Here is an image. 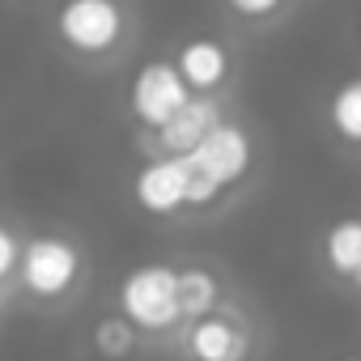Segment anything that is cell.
I'll return each mask as SVG.
<instances>
[{
	"instance_id": "cell-1",
	"label": "cell",
	"mask_w": 361,
	"mask_h": 361,
	"mask_svg": "<svg viewBox=\"0 0 361 361\" xmlns=\"http://www.w3.org/2000/svg\"><path fill=\"white\" fill-rule=\"evenodd\" d=\"M136 26L132 0H56L47 18L51 43L90 73L115 68L136 43Z\"/></svg>"
},
{
	"instance_id": "cell-2",
	"label": "cell",
	"mask_w": 361,
	"mask_h": 361,
	"mask_svg": "<svg viewBox=\"0 0 361 361\" xmlns=\"http://www.w3.org/2000/svg\"><path fill=\"white\" fill-rule=\"evenodd\" d=\"M90 285V251L81 238L64 230H35L22 234V255L13 272V293L39 310H64Z\"/></svg>"
},
{
	"instance_id": "cell-3",
	"label": "cell",
	"mask_w": 361,
	"mask_h": 361,
	"mask_svg": "<svg viewBox=\"0 0 361 361\" xmlns=\"http://www.w3.org/2000/svg\"><path fill=\"white\" fill-rule=\"evenodd\" d=\"M115 310L140 331V336H174L183 327L178 314V289H174V264L145 259L128 268L115 285Z\"/></svg>"
},
{
	"instance_id": "cell-4",
	"label": "cell",
	"mask_w": 361,
	"mask_h": 361,
	"mask_svg": "<svg viewBox=\"0 0 361 361\" xmlns=\"http://www.w3.org/2000/svg\"><path fill=\"white\" fill-rule=\"evenodd\" d=\"M183 157L230 200V196L247 183V178L255 174L259 149H255V136H251V128H247L243 119L221 115V119L204 132V140H200L192 153H183Z\"/></svg>"
},
{
	"instance_id": "cell-5",
	"label": "cell",
	"mask_w": 361,
	"mask_h": 361,
	"mask_svg": "<svg viewBox=\"0 0 361 361\" xmlns=\"http://www.w3.org/2000/svg\"><path fill=\"white\" fill-rule=\"evenodd\" d=\"M174 336H178V348H183L188 361H251V353H255L251 319L226 302L200 319H188Z\"/></svg>"
},
{
	"instance_id": "cell-6",
	"label": "cell",
	"mask_w": 361,
	"mask_h": 361,
	"mask_svg": "<svg viewBox=\"0 0 361 361\" xmlns=\"http://www.w3.org/2000/svg\"><path fill=\"white\" fill-rule=\"evenodd\" d=\"M132 204L153 221H178L188 217V157L174 153H149L132 170Z\"/></svg>"
},
{
	"instance_id": "cell-7",
	"label": "cell",
	"mask_w": 361,
	"mask_h": 361,
	"mask_svg": "<svg viewBox=\"0 0 361 361\" xmlns=\"http://www.w3.org/2000/svg\"><path fill=\"white\" fill-rule=\"evenodd\" d=\"M188 98H192V90L183 85V77H178V68L170 64V56L145 60L128 81V115L145 136L157 132Z\"/></svg>"
},
{
	"instance_id": "cell-8",
	"label": "cell",
	"mask_w": 361,
	"mask_h": 361,
	"mask_svg": "<svg viewBox=\"0 0 361 361\" xmlns=\"http://www.w3.org/2000/svg\"><path fill=\"white\" fill-rule=\"evenodd\" d=\"M170 64L196 98H221L234 81V47L217 35H192L174 47Z\"/></svg>"
},
{
	"instance_id": "cell-9",
	"label": "cell",
	"mask_w": 361,
	"mask_h": 361,
	"mask_svg": "<svg viewBox=\"0 0 361 361\" xmlns=\"http://www.w3.org/2000/svg\"><path fill=\"white\" fill-rule=\"evenodd\" d=\"M221 115H226V102L221 98H196L192 94L157 132H149V153H174V157L192 153Z\"/></svg>"
},
{
	"instance_id": "cell-10",
	"label": "cell",
	"mask_w": 361,
	"mask_h": 361,
	"mask_svg": "<svg viewBox=\"0 0 361 361\" xmlns=\"http://www.w3.org/2000/svg\"><path fill=\"white\" fill-rule=\"evenodd\" d=\"M174 289H178V314L200 319L226 302V281L209 264H174Z\"/></svg>"
},
{
	"instance_id": "cell-11",
	"label": "cell",
	"mask_w": 361,
	"mask_h": 361,
	"mask_svg": "<svg viewBox=\"0 0 361 361\" xmlns=\"http://www.w3.org/2000/svg\"><path fill=\"white\" fill-rule=\"evenodd\" d=\"M319 259L336 281H353L361 272V217H336L319 238Z\"/></svg>"
},
{
	"instance_id": "cell-12",
	"label": "cell",
	"mask_w": 361,
	"mask_h": 361,
	"mask_svg": "<svg viewBox=\"0 0 361 361\" xmlns=\"http://www.w3.org/2000/svg\"><path fill=\"white\" fill-rule=\"evenodd\" d=\"M327 123H331V132H336V140L344 149L361 153V73L344 77L331 90V98H327Z\"/></svg>"
},
{
	"instance_id": "cell-13",
	"label": "cell",
	"mask_w": 361,
	"mask_h": 361,
	"mask_svg": "<svg viewBox=\"0 0 361 361\" xmlns=\"http://www.w3.org/2000/svg\"><path fill=\"white\" fill-rule=\"evenodd\" d=\"M90 344H94V353H98L102 361H128V357L140 348V331H136L119 310H111V314L94 319V327H90Z\"/></svg>"
},
{
	"instance_id": "cell-14",
	"label": "cell",
	"mask_w": 361,
	"mask_h": 361,
	"mask_svg": "<svg viewBox=\"0 0 361 361\" xmlns=\"http://www.w3.org/2000/svg\"><path fill=\"white\" fill-rule=\"evenodd\" d=\"M221 5L238 26H272L289 13L293 0H221Z\"/></svg>"
},
{
	"instance_id": "cell-15",
	"label": "cell",
	"mask_w": 361,
	"mask_h": 361,
	"mask_svg": "<svg viewBox=\"0 0 361 361\" xmlns=\"http://www.w3.org/2000/svg\"><path fill=\"white\" fill-rule=\"evenodd\" d=\"M22 234L13 221L0 217V293H13V272H18V255H22Z\"/></svg>"
},
{
	"instance_id": "cell-16",
	"label": "cell",
	"mask_w": 361,
	"mask_h": 361,
	"mask_svg": "<svg viewBox=\"0 0 361 361\" xmlns=\"http://www.w3.org/2000/svg\"><path fill=\"white\" fill-rule=\"evenodd\" d=\"M336 361H361V353H344V357H336Z\"/></svg>"
},
{
	"instance_id": "cell-17",
	"label": "cell",
	"mask_w": 361,
	"mask_h": 361,
	"mask_svg": "<svg viewBox=\"0 0 361 361\" xmlns=\"http://www.w3.org/2000/svg\"><path fill=\"white\" fill-rule=\"evenodd\" d=\"M348 285H353V289H361V272H357V276H353V281H348Z\"/></svg>"
},
{
	"instance_id": "cell-18",
	"label": "cell",
	"mask_w": 361,
	"mask_h": 361,
	"mask_svg": "<svg viewBox=\"0 0 361 361\" xmlns=\"http://www.w3.org/2000/svg\"><path fill=\"white\" fill-rule=\"evenodd\" d=\"M5 302H9V298H5V293H0V314H5Z\"/></svg>"
}]
</instances>
